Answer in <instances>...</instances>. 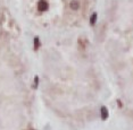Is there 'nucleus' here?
Returning a JSON list of instances; mask_svg holds the SVG:
<instances>
[{
    "instance_id": "423d86ee",
    "label": "nucleus",
    "mask_w": 133,
    "mask_h": 130,
    "mask_svg": "<svg viewBox=\"0 0 133 130\" xmlns=\"http://www.w3.org/2000/svg\"><path fill=\"white\" fill-rule=\"evenodd\" d=\"M78 44H81V45H82V48H81V49H82V50H84V49H85V41H84L83 40V39H80V40H78Z\"/></svg>"
},
{
    "instance_id": "6e6552de",
    "label": "nucleus",
    "mask_w": 133,
    "mask_h": 130,
    "mask_svg": "<svg viewBox=\"0 0 133 130\" xmlns=\"http://www.w3.org/2000/svg\"><path fill=\"white\" fill-rule=\"evenodd\" d=\"M30 130H34V129H30Z\"/></svg>"
},
{
    "instance_id": "20e7f679",
    "label": "nucleus",
    "mask_w": 133,
    "mask_h": 130,
    "mask_svg": "<svg viewBox=\"0 0 133 130\" xmlns=\"http://www.w3.org/2000/svg\"><path fill=\"white\" fill-rule=\"evenodd\" d=\"M97 17H98V15H97V13H93L92 15H91V17H90V24L93 26L96 24V22H97Z\"/></svg>"
},
{
    "instance_id": "0eeeda50",
    "label": "nucleus",
    "mask_w": 133,
    "mask_h": 130,
    "mask_svg": "<svg viewBox=\"0 0 133 130\" xmlns=\"http://www.w3.org/2000/svg\"><path fill=\"white\" fill-rule=\"evenodd\" d=\"M38 83H39V77L37 76L35 77V81H34V88H37L38 87Z\"/></svg>"
},
{
    "instance_id": "7ed1b4c3",
    "label": "nucleus",
    "mask_w": 133,
    "mask_h": 130,
    "mask_svg": "<svg viewBox=\"0 0 133 130\" xmlns=\"http://www.w3.org/2000/svg\"><path fill=\"white\" fill-rule=\"evenodd\" d=\"M100 113H101V119L102 120H106L108 118V110L106 106H102L101 110H100Z\"/></svg>"
},
{
    "instance_id": "39448f33",
    "label": "nucleus",
    "mask_w": 133,
    "mask_h": 130,
    "mask_svg": "<svg viewBox=\"0 0 133 130\" xmlns=\"http://www.w3.org/2000/svg\"><path fill=\"white\" fill-rule=\"evenodd\" d=\"M33 42H34V50H38L39 48H40V39H39L38 36H35Z\"/></svg>"
},
{
    "instance_id": "f03ea898",
    "label": "nucleus",
    "mask_w": 133,
    "mask_h": 130,
    "mask_svg": "<svg viewBox=\"0 0 133 130\" xmlns=\"http://www.w3.org/2000/svg\"><path fill=\"white\" fill-rule=\"evenodd\" d=\"M69 7H71V9H73V10H77V9L80 8V1H77V0H72V1L69 2Z\"/></svg>"
},
{
    "instance_id": "f257e3e1",
    "label": "nucleus",
    "mask_w": 133,
    "mask_h": 130,
    "mask_svg": "<svg viewBox=\"0 0 133 130\" xmlns=\"http://www.w3.org/2000/svg\"><path fill=\"white\" fill-rule=\"evenodd\" d=\"M48 8H49V5H48V2L46 0H40V1L38 2V10L39 11H46Z\"/></svg>"
}]
</instances>
